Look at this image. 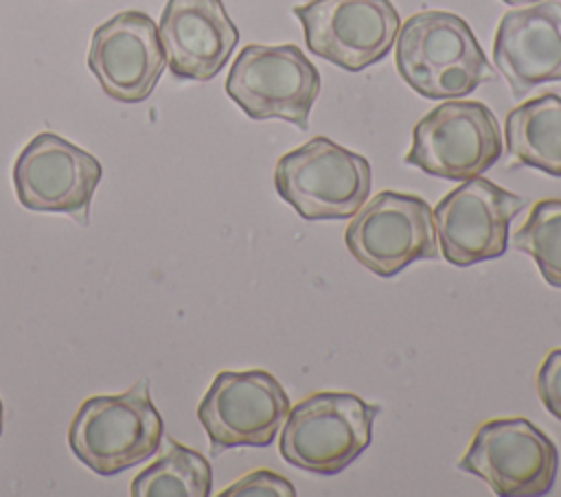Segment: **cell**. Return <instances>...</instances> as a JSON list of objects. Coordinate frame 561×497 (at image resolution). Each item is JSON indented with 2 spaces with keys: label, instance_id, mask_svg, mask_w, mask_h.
Returning <instances> with one entry per match:
<instances>
[{
  "label": "cell",
  "instance_id": "ba28073f",
  "mask_svg": "<svg viewBox=\"0 0 561 497\" xmlns=\"http://www.w3.org/2000/svg\"><path fill=\"white\" fill-rule=\"evenodd\" d=\"M554 442L528 418H495L478 427L458 469L500 497L546 495L557 479Z\"/></svg>",
  "mask_w": 561,
  "mask_h": 497
},
{
  "label": "cell",
  "instance_id": "6da1fadb",
  "mask_svg": "<svg viewBox=\"0 0 561 497\" xmlns=\"http://www.w3.org/2000/svg\"><path fill=\"white\" fill-rule=\"evenodd\" d=\"M401 79L432 101L462 99L493 81V70L471 26L449 11H419L397 33Z\"/></svg>",
  "mask_w": 561,
  "mask_h": 497
},
{
  "label": "cell",
  "instance_id": "ffe728a7",
  "mask_svg": "<svg viewBox=\"0 0 561 497\" xmlns=\"http://www.w3.org/2000/svg\"><path fill=\"white\" fill-rule=\"evenodd\" d=\"M537 394L543 407L561 420V348L546 355L537 372Z\"/></svg>",
  "mask_w": 561,
  "mask_h": 497
},
{
  "label": "cell",
  "instance_id": "9c48e42d",
  "mask_svg": "<svg viewBox=\"0 0 561 497\" xmlns=\"http://www.w3.org/2000/svg\"><path fill=\"white\" fill-rule=\"evenodd\" d=\"M289 414V396L267 370L219 372L197 405L213 455L234 447H267Z\"/></svg>",
  "mask_w": 561,
  "mask_h": 497
},
{
  "label": "cell",
  "instance_id": "5b68a950",
  "mask_svg": "<svg viewBox=\"0 0 561 497\" xmlns=\"http://www.w3.org/2000/svg\"><path fill=\"white\" fill-rule=\"evenodd\" d=\"M318 92L320 72L294 44H248L226 79V94L252 120L280 118L298 129L309 127Z\"/></svg>",
  "mask_w": 561,
  "mask_h": 497
},
{
  "label": "cell",
  "instance_id": "8fae6325",
  "mask_svg": "<svg viewBox=\"0 0 561 497\" xmlns=\"http://www.w3.org/2000/svg\"><path fill=\"white\" fill-rule=\"evenodd\" d=\"M101 175L92 153L53 131L31 138L13 164L15 195L26 210L66 212L83 226Z\"/></svg>",
  "mask_w": 561,
  "mask_h": 497
},
{
  "label": "cell",
  "instance_id": "7a4b0ae2",
  "mask_svg": "<svg viewBox=\"0 0 561 497\" xmlns=\"http://www.w3.org/2000/svg\"><path fill=\"white\" fill-rule=\"evenodd\" d=\"M164 425L140 379L121 394L85 398L70 427V451L96 475H116L149 460L162 442Z\"/></svg>",
  "mask_w": 561,
  "mask_h": 497
},
{
  "label": "cell",
  "instance_id": "30bf717a",
  "mask_svg": "<svg viewBox=\"0 0 561 497\" xmlns=\"http://www.w3.org/2000/svg\"><path fill=\"white\" fill-rule=\"evenodd\" d=\"M309 53L362 72L394 46L401 18L390 0H309L294 7Z\"/></svg>",
  "mask_w": 561,
  "mask_h": 497
},
{
  "label": "cell",
  "instance_id": "d6986e66",
  "mask_svg": "<svg viewBox=\"0 0 561 497\" xmlns=\"http://www.w3.org/2000/svg\"><path fill=\"white\" fill-rule=\"evenodd\" d=\"M221 497H256V495H265V497H294L296 488L289 479L267 471V469H259L248 473L245 477L237 479L234 484H230L226 490L219 493Z\"/></svg>",
  "mask_w": 561,
  "mask_h": 497
},
{
  "label": "cell",
  "instance_id": "ac0fdd59",
  "mask_svg": "<svg viewBox=\"0 0 561 497\" xmlns=\"http://www.w3.org/2000/svg\"><path fill=\"white\" fill-rule=\"evenodd\" d=\"M515 250L530 254L552 287H561V199H541L513 236Z\"/></svg>",
  "mask_w": 561,
  "mask_h": 497
},
{
  "label": "cell",
  "instance_id": "277c9868",
  "mask_svg": "<svg viewBox=\"0 0 561 497\" xmlns=\"http://www.w3.org/2000/svg\"><path fill=\"white\" fill-rule=\"evenodd\" d=\"M370 164L327 136H316L280 155L276 193L307 221L348 219L368 199Z\"/></svg>",
  "mask_w": 561,
  "mask_h": 497
},
{
  "label": "cell",
  "instance_id": "e0dca14e",
  "mask_svg": "<svg viewBox=\"0 0 561 497\" xmlns=\"http://www.w3.org/2000/svg\"><path fill=\"white\" fill-rule=\"evenodd\" d=\"M213 471L208 460L175 440L169 451L131 479L134 497H208Z\"/></svg>",
  "mask_w": 561,
  "mask_h": 497
},
{
  "label": "cell",
  "instance_id": "7402d4cb",
  "mask_svg": "<svg viewBox=\"0 0 561 497\" xmlns=\"http://www.w3.org/2000/svg\"><path fill=\"white\" fill-rule=\"evenodd\" d=\"M2 416H4V407H2V398H0V434H2Z\"/></svg>",
  "mask_w": 561,
  "mask_h": 497
},
{
  "label": "cell",
  "instance_id": "4fadbf2b",
  "mask_svg": "<svg viewBox=\"0 0 561 497\" xmlns=\"http://www.w3.org/2000/svg\"><path fill=\"white\" fill-rule=\"evenodd\" d=\"M164 66L167 55L158 24L142 11H121L92 33L88 68L114 101H145L162 77Z\"/></svg>",
  "mask_w": 561,
  "mask_h": 497
},
{
  "label": "cell",
  "instance_id": "44dd1931",
  "mask_svg": "<svg viewBox=\"0 0 561 497\" xmlns=\"http://www.w3.org/2000/svg\"><path fill=\"white\" fill-rule=\"evenodd\" d=\"M506 4H524V2H537V0H502Z\"/></svg>",
  "mask_w": 561,
  "mask_h": 497
},
{
  "label": "cell",
  "instance_id": "52a82bcc",
  "mask_svg": "<svg viewBox=\"0 0 561 497\" xmlns=\"http://www.w3.org/2000/svg\"><path fill=\"white\" fill-rule=\"evenodd\" d=\"M344 241L353 258L381 278L414 261L436 258L438 239L430 204L416 195L381 190L351 219Z\"/></svg>",
  "mask_w": 561,
  "mask_h": 497
},
{
  "label": "cell",
  "instance_id": "8992f818",
  "mask_svg": "<svg viewBox=\"0 0 561 497\" xmlns=\"http://www.w3.org/2000/svg\"><path fill=\"white\" fill-rule=\"evenodd\" d=\"M500 155L495 114L480 101L447 99L414 125L403 162L434 177L465 182L489 171Z\"/></svg>",
  "mask_w": 561,
  "mask_h": 497
},
{
  "label": "cell",
  "instance_id": "9a60e30c",
  "mask_svg": "<svg viewBox=\"0 0 561 497\" xmlns=\"http://www.w3.org/2000/svg\"><path fill=\"white\" fill-rule=\"evenodd\" d=\"M493 61L515 99L561 81V2L543 0L506 11L493 39Z\"/></svg>",
  "mask_w": 561,
  "mask_h": 497
},
{
  "label": "cell",
  "instance_id": "3957f363",
  "mask_svg": "<svg viewBox=\"0 0 561 497\" xmlns=\"http://www.w3.org/2000/svg\"><path fill=\"white\" fill-rule=\"evenodd\" d=\"M377 414L379 407L357 394L316 392L289 409L280 455L296 469L335 475L368 449Z\"/></svg>",
  "mask_w": 561,
  "mask_h": 497
},
{
  "label": "cell",
  "instance_id": "7c38bea8",
  "mask_svg": "<svg viewBox=\"0 0 561 497\" xmlns=\"http://www.w3.org/2000/svg\"><path fill=\"white\" fill-rule=\"evenodd\" d=\"M524 197L476 175L434 206V228L443 256L458 267L500 258L508 247V223Z\"/></svg>",
  "mask_w": 561,
  "mask_h": 497
},
{
  "label": "cell",
  "instance_id": "5bb4252c",
  "mask_svg": "<svg viewBox=\"0 0 561 497\" xmlns=\"http://www.w3.org/2000/svg\"><path fill=\"white\" fill-rule=\"evenodd\" d=\"M158 35L169 70L188 81L217 77L239 42L221 0H167Z\"/></svg>",
  "mask_w": 561,
  "mask_h": 497
},
{
  "label": "cell",
  "instance_id": "2e32d148",
  "mask_svg": "<svg viewBox=\"0 0 561 497\" xmlns=\"http://www.w3.org/2000/svg\"><path fill=\"white\" fill-rule=\"evenodd\" d=\"M508 155L524 166L561 177V96L541 94L506 114Z\"/></svg>",
  "mask_w": 561,
  "mask_h": 497
}]
</instances>
